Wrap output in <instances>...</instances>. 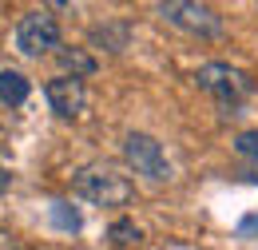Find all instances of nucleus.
I'll return each instance as SVG.
<instances>
[{
	"mask_svg": "<svg viewBox=\"0 0 258 250\" xmlns=\"http://www.w3.org/2000/svg\"><path fill=\"white\" fill-rule=\"evenodd\" d=\"M123 159H127L139 175H147V179H155V183L171 179V163L163 155V143L155 135H147V131H131L127 139H123Z\"/></svg>",
	"mask_w": 258,
	"mask_h": 250,
	"instance_id": "obj_4",
	"label": "nucleus"
},
{
	"mask_svg": "<svg viewBox=\"0 0 258 250\" xmlns=\"http://www.w3.org/2000/svg\"><path fill=\"white\" fill-rule=\"evenodd\" d=\"M16 48L24 56H48L52 48H60V24H56V16H48V12L20 16V24H16Z\"/></svg>",
	"mask_w": 258,
	"mask_h": 250,
	"instance_id": "obj_5",
	"label": "nucleus"
},
{
	"mask_svg": "<svg viewBox=\"0 0 258 250\" xmlns=\"http://www.w3.org/2000/svg\"><path fill=\"white\" fill-rule=\"evenodd\" d=\"M52 222H56L60 230H80V215L68 211V203H52Z\"/></svg>",
	"mask_w": 258,
	"mask_h": 250,
	"instance_id": "obj_11",
	"label": "nucleus"
},
{
	"mask_svg": "<svg viewBox=\"0 0 258 250\" xmlns=\"http://www.w3.org/2000/svg\"><path fill=\"white\" fill-rule=\"evenodd\" d=\"M139 238H143V230H139L131 219H115L107 226V242H111V246H135Z\"/></svg>",
	"mask_w": 258,
	"mask_h": 250,
	"instance_id": "obj_9",
	"label": "nucleus"
},
{
	"mask_svg": "<svg viewBox=\"0 0 258 250\" xmlns=\"http://www.w3.org/2000/svg\"><path fill=\"white\" fill-rule=\"evenodd\" d=\"M159 16L167 20V24H175L179 32H187V36H203V40H211V36L223 32V16H219L211 4L167 0V4H159Z\"/></svg>",
	"mask_w": 258,
	"mask_h": 250,
	"instance_id": "obj_3",
	"label": "nucleus"
},
{
	"mask_svg": "<svg viewBox=\"0 0 258 250\" xmlns=\"http://www.w3.org/2000/svg\"><path fill=\"white\" fill-rule=\"evenodd\" d=\"M234 151H238L242 159H250V163L258 167V131H242V135L234 139Z\"/></svg>",
	"mask_w": 258,
	"mask_h": 250,
	"instance_id": "obj_10",
	"label": "nucleus"
},
{
	"mask_svg": "<svg viewBox=\"0 0 258 250\" xmlns=\"http://www.w3.org/2000/svg\"><path fill=\"white\" fill-rule=\"evenodd\" d=\"M8 183H12V175H8V171H4V167H0V195H4V191H8Z\"/></svg>",
	"mask_w": 258,
	"mask_h": 250,
	"instance_id": "obj_14",
	"label": "nucleus"
},
{
	"mask_svg": "<svg viewBox=\"0 0 258 250\" xmlns=\"http://www.w3.org/2000/svg\"><path fill=\"white\" fill-rule=\"evenodd\" d=\"M44 95H48V107L60 115V119H80L84 107H88V88L84 80H72V76H56L44 84Z\"/></svg>",
	"mask_w": 258,
	"mask_h": 250,
	"instance_id": "obj_6",
	"label": "nucleus"
},
{
	"mask_svg": "<svg viewBox=\"0 0 258 250\" xmlns=\"http://www.w3.org/2000/svg\"><path fill=\"white\" fill-rule=\"evenodd\" d=\"M72 191L84 203H92V207H127L135 199L131 179L119 175L111 163H88V167H80L76 179H72Z\"/></svg>",
	"mask_w": 258,
	"mask_h": 250,
	"instance_id": "obj_1",
	"label": "nucleus"
},
{
	"mask_svg": "<svg viewBox=\"0 0 258 250\" xmlns=\"http://www.w3.org/2000/svg\"><path fill=\"white\" fill-rule=\"evenodd\" d=\"M195 84L203 88L207 95H215L223 107H234V103H242L246 95L254 92V80L242 72V68H230V64H203L199 72H195Z\"/></svg>",
	"mask_w": 258,
	"mask_h": 250,
	"instance_id": "obj_2",
	"label": "nucleus"
},
{
	"mask_svg": "<svg viewBox=\"0 0 258 250\" xmlns=\"http://www.w3.org/2000/svg\"><path fill=\"white\" fill-rule=\"evenodd\" d=\"M96 40H107L111 52H123L127 48V28H96Z\"/></svg>",
	"mask_w": 258,
	"mask_h": 250,
	"instance_id": "obj_12",
	"label": "nucleus"
},
{
	"mask_svg": "<svg viewBox=\"0 0 258 250\" xmlns=\"http://www.w3.org/2000/svg\"><path fill=\"white\" fill-rule=\"evenodd\" d=\"M56 56H60L64 76H72V80H84V76H92V72H96V60H92L84 48H60Z\"/></svg>",
	"mask_w": 258,
	"mask_h": 250,
	"instance_id": "obj_8",
	"label": "nucleus"
},
{
	"mask_svg": "<svg viewBox=\"0 0 258 250\" xmlns=\"http://www.w3.org/2000/svg\"><path fill=\"white\" fill-rule=\"evenodd\" d=\"M250 230H258V215H246L238 222V234H250Z\"/></svg>",
	"mask_w": 258,
	"mask_h": 250,
	"instance_id": "obj_13",
	"label": "nucleus"
},
{
	"mask_svg": "<svg viewBox=\"0 0 258 250\" xmlns=\"http://www.w3.org/2000/svg\"><path fill=\"white\" fill-rule=\"evenodd\" d=\"M28 80L16 72V68H8V72H0V103H8V107H20L24 99H28Z\"/></svg>",
	"mask_w": 258,
	"mask_h": 250,
	"instance_id": "obj_7",
	"label": "nucleus"
}]
</instances>
